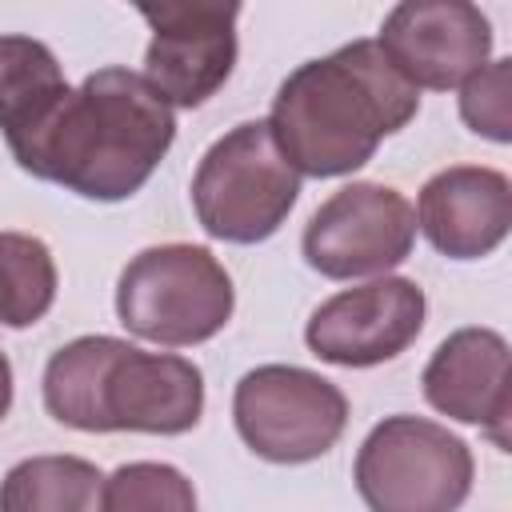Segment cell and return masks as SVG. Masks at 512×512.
Listing matches in <instances>:
<instances>
[{
	"label": "cell",
	"mask_w": 512,
	"mask_h": 512,
	"mask_svg": "<svg viewBox=\"0 0 512 512\" xmlns=\"http://www.w3.org/2000/svg\"><path fill=\"white\" fill-rule=\"evenodd\" d=\"M100 488L84 456H28L0 480V512H100Z\"/></svg>",
	"instance_id": "9a60e30c"
},
{
	"label": "cell",
	"mask_w": 512,
	"mask_h": 512,
	"mask_svg": "<svg viewBox=\"0 0 512 512\" xmlns=\"http://www.w3.org/2000/svg\"><path fill=\"white\" fill-rule=\"evenodd\" d=\"M300 172L276 148L268 120H248L224 132L192 176L196 220L212 240L260 244L292 212Z\"/></svg>",
	"instance_id": "5b68a950"
},
{
	"label": "cell",
	"mask_w": 512,
	"mask_h": 512,
	"mask_svg": "<svg viewBox=\"0 0 512 512\" xmlns=\"http://www.w3.org/2000/svg\"><path fill=\"white\" fill-rule=\"evenodd\" d=\"M376 44L416 92H448L488 64L492 24L464 0H408L384 16Z\"/></svg>",
	"instance_id": "8fae6325"
},
{
	"label": "cell",
	"mask_w": 512,
	"mask_h": 512,
	"mask_svg": "<svg viewBox=\"0 0 512 512\" xmlns=\"http://www.w3.org/2000/svg\"><path fill=\"white\" fill-rule=\"evenodd\" d=\"M472 476V448L424 416L380 420L352 468L368 512H456L472 492Z\"/></svg>",
	"instance_id": "8992f818"
},
{
	"label": "cell",
	"mask_w": 512,
	"mask_h": 512,
	"mask_svg": "<svg viewBox=\"0 0 512 512\" xmlns=\"http://www.w3.org/2000/svg\"><path fill=\"white\" fill-rule=\"evenodd\" d=\"M8 408H12V364L0 352V420L8 416Z\"/></svg>",
	"instance_id": "d6986e66"
},
{
	"label": "cell",
	"mask_w": 512,
	"mask_h": 512,
	"mask_svg": "<svg viewBox=\"0 0 512 512\" xmlns=\"http://www.w3.org/2000/svg\"><path fill=\"white\" fill-rule=\"evenodd\" d=\"M100 512H196V488L172 464L136 460L104 480Z\"/></svg>",
	"instance_id": "e0dca14e"
},
{
	"label": "cell",
	"mask_w": 512,
	"mask_h": 512,
	"mask_svg": "<svg viewBox=\"0 0 512 512\" xmlns=\"http://www.w3.org/2000/svg\"><path fill=\"white\" fill-rule=\"evenodd\" d=\"M412 240H416V212L396 188L348 184L312 212L300 248L320 276L356 280L404 264Z\"/></svg>",
	"instance_id": "ba28073f"
},
{
	"label": "cell",
	"mask_w": 512,
	"mask_h": 512,
	"mask_svg": "<svg viewBox=\"0 0 512 512\" xmlns=\"http://www.w3.org/2000/svg\"><path fill=\"white\" fill-rule=\"evenodd\" d=\"M152 28L144 52V80L168 108H200L224 88L236 64L240 4H140Z\"/></svg>",
	"instance_id": "9c48e42d"
},
{
	"label": "cell",
	"mask_w": 512,
	"mask_h": 512,
	"mask_svg": "<svg viewBox=\"0 0 512 512\" xmlns=\"http://www.w3.org/2000/svg\"><path fill=\"white\" fill-rule=\"evenodd\" d=\"M64 68L44 40L0 36V128L8 148H24L68 96Z\"/></svg>",
	"instance_id": "5bb4252c"
},
{
	"label": "cell",
	"mask_w": 512,
	"mask_h": 512,
	"mask_svg": "<svg viewBox=\"0 0 512 512\" xmlns=\"http://www.w3.org/2000/svg\"><path fill=\"white\" fill-rule=\"evenodd\" d=\"M56 300V260L40 236L0 232V324L28 328Z\"/></svg>",
	"instance_id": "2e32d148"
},
{
	"label": "cell",
	"mask_w": 512,
	"mask_h": 512,
	"mask_svg": "<svg viewBox=\"0 0 512 512\" xmlns=\"http://www.w3.org/2000/svg\"><path fill=\"white\" fill-rule=\"evenodd\" d=\"M460 116L476 136L512 140V60H492L460 84Z\"/></svg>",
	"instance_id": "ac0fdd59"
},
{
	"label": "cell",
	"mask_w": 512,
	"mask_h": 512,
	"mask_svg": "<svg viewBox=\"0 0 512 512\" xmlns=\"http://www.w3.org/2000/svg\"><path fill=\"white\" fill-rule=\"evenodd\" d=\"M236 308L232 276L200 244H160L132 256L116 280L120 324L152 344L188 348L212 340Z\"/></svg>",
	"instance_id": "277c9868"
},
{
	"label": "cell",
	"mask_w": 512,
	"mask_h": 512,
	"mask_svg": "<svg viewBox=\"0 0 512 512\" xmlns=\"http://www.w3.org/2000/svg\"><path fill=\"white\" fill-rule=\"evenodd\" d=\"M420 112V92L388 64L376 40H352L288 72L272 100L268 132L300 176H348L380 140Z\"/></svg>",
	"instance_id": "7a4b0ae2"
},
{
	"label": "cell",
	"mask_w": 512,
	"mask_h": 512,
	"mask_svg": "<svg viewBox=\"0 0 512 512\" xmlns=\"http://www.w3.org/2000/svg\"><path fill=\"white\" fill-rule=\"evenodd\" d=\"M424 400L460 424H480L508 448V340L492 328L452 332L428 360Z\"/></svg>",
	"instance_id": "4fadbf2b"
},
{
	"label": "cell",
	"mask_w": 512,
	"mask_h": 512,
	"mask_svg": "<svg viewBox=\"0 0 512 512\" xmlns=\"http://www.w3.org/2000/svg\"><path fill=\"white\" fill-rule=\"evenodd\" d=\"M416 228L448 260H480L496 252L512 228V184L496 168L452 164L420 188Z\"/></svg>",
	"instance_id": "7c38bea8"
},
{
	"label": "cell",
	"mask_w": 512,
	"mask_h": 512,
	"mask_svg": "<svg viewBox=\"0 0 512 512\" xmlns=\"http://www.w3.org/2000/svg\"><path fill=\"white\" fill-rule=\"evenodd\" d=\"M44 408L80 432L180 436L200 424L204 376L172 352H144L116 336H80L52 352Z\"/></svg>",
	"instance_id": "3957f363"
},
{
	"label": "cell",
	"mask_w": 512,
	"mask_h": 512,
	"mask_svg": "<svg viewBox=\"0 0 512 512\" xmlns=\"http://www.w3.org/2000/svg\"><path fill=\"white\" fill-rule=\"evenodd\" d=\"M240 440L272 464L320 460L348 424V396L320 372L260 364L240 376L232 396Z\"/></svg>",
	"instance_id": "52a82bcc"
},
{
	"label": "cell",
	"mask_w": 512,
	"mask_h": 512,
	"mask_svg": "<svg viewBox=\"0 0 512 512\" xmlns=\"http://www.w3.org/2000/svg\"><path fill=\"white\" fill-rule=\"evenodd\" d=\"M176 140L172 108L128 68H100L72 88L52 120L16 148V164L84 200H128Z\"/></svg>",
	"instance_id": "6da1fadb"
},
{
	"label": "cell",
	"mask_w": 512,
	"mask_h": 512,
	"mask_svg": "<svg viewBox=\"0 0 512 512\" xmlns=\"http://www.w3.org/2000/svg\"><path fill=\"white\" fill-rule=\"evenodd\" d=\"M428 300L404 276H380L328 296L304 328V344L324 364L372 368L396 360L424 328Z\"/></svg>",
	"instance_id": "30bf717a"
}]
</instances>
